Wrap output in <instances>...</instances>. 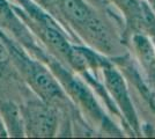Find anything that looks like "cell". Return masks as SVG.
Masks as SVG:
<instances>
[{"instance_id": "obj_3", "label": "cell", "mask_w": 155, "mask_h": 139, "mask_svg": "<svg viewBox=\"0 0 155 139\" xmlns=\"http://www.w3.org/2000/svg\"><path fill=\"white\" fill-rule=\"evenodd\" d=\"M43 63L50 68V71L53 73L56 79L59 81V84L75 106L82 109L88 115V117L101 127H103V130L114 134H120V131L115 126V123H112L105 116L101 107L97 104L91 89L82 80L75 75V72L72 68L66 66L64 63L53 57L51 53L46 55L45 58L43 59Z\"/></svg>"}, {"instance_id": "obj_10", "label": "cell", "mask_w": 155, "mask_h": 139, "mask_svg": "<svg viewBox=\"0 0 155 139\" xmlns=\"http://www.w3.org/2000/svg\"><path fill=\"white\" fill-rule=\"evenodd\" d=\"M0 63H2L5 65H12L8 49H7L6 44L4 43L1 37H0Z\"/></svg>"}, {"instance_id": "obj_11", "label": "cell", "mask_w": 155, "mask_h": 139, "mask_svg": "<svg viewBox=\"0 0 155 139\" xmlns=\"http://www.w3.org/2000/svg\"><path fill=\"white\" fill-rule=\"evenodd\" d=\"M6 138L8 137V132H7V129L6 126H5V123H4V121L1 118V116H0V138Z\"/></svg>"}, {"instance_id": "obj_8", "label": "cell", "mask_w": 155, "mask_h": 139, "mask_svg": "<svg viewBox=\"0 0 155 139\" xmlns=\"http://www.w3.org/2000/svg\"><path fill=\"white\" fill-rule=\"evenodd\" d=\"M0 116L5 123L8 137H26L19 102L12 96H0Z\"/></svg>"}, {"instance_id": "obj_1", "label": "cell", "mask_w": 155, "mask_h": 139, "mask_svg": "<svg viewBox=\"0 0 155 139\" xmlns=\"http://www.w3.org/2000/svg\"><path fill=\"white\" fill-rule=\"evenodd\" d=\"M0 37L8 49L12 65L23 82L37 96L56 107L60 113V119L64 117L65 121L70 122L74 118L77 106L66 94L50 68L42 60L31 56L1 28Z\"/></svg>"}, {"instance_id": "obj_13", "label": "cell", "mask_w": 155, "mask_h": 139, "mask_svg": "<svg viewBox=\"0 0 155 139\" xmlns=\"http://www.w3.org/2000/svg\"><path fill=\"white\" fill-rule=\"evenodd\" d=\"M154 42H155V38H154Z\"/></svg>"}, {"instance_id": "obj_4", "label": "cell", "mask_w": 155, "mask_h": 139, "mask_svg": "<svg viewBox=\"0 0 155 139\" xmlns=\"http://www.w3.org/2000/svg\"><path fill=\"white\" fill-rule=\"evenodd\" d=\"M19 106L26 137L48 138L59 132L60 113L52 104L37 96L25 85L21 89Z\"/></svg>"}, {"instance_id": "obj_9", "label": "cell", "mask_w": 155, "mask_h": 139, "mask_svg": "<svg viewBox=\"0 0 155 139\" xmlns=\"http://www.w3.org/2000/svg\"><path fill=\"white\" fill-rule=\"evenodd\" d=\"M110 1L120 11V13L123 14L125 19L136 11L142 0H110Z\"/></svg>"}, {"instance_id": "obj_6", "label": "cell", "mask_w": 155, "mask_h": 139, "mask_svg": "<svg viewBox=\"0 0 155 139\" xmlns=\"http://www.w3.org/2000/svg\"><path fill=\"white\" fill-rule=\"evenodd\" d=\"M102 71H103L104 84L107 87V92L110 94L112 101H115L116 108L122 115V118H124V122L126 124L125 126L130 127L132 133L134 132L139 134L140 125H139L138 116L133 108L123 75L115 67L114 64L103 67Z\"/></svg>"}, {"instance_id": "obj_2", "label": "cell", "mask_w": 155, "mask_h": 139, "mask_svg": "<svg viewBox=\"0 0 155 139\" xmlns=\"http://www.w3.org/2000/svg\"><path fill=\"white\" fill-rule=\"evenodd\" d=\"M54 2L73 43L84 42L102 55L114 52L116 35L88 0H54Z\"/></svg>"}, {"instance_id": "obj_12", "label": "cell", "mask_w": 155, "mask_h": 139, "mask_svg": "<svg viewBox=\"0 0 155 139\" xmlns=\"http://www.w3.org/2000/svg\"><path fill=\"white\" fill-rule=\"evenodd\" d=\"M147 2L149 4V6L152 7V9L155 12V0H146Z\"/></svg>"}, {"instance_id": "obj_7", "label": "cell", "mask_w": 155, "mask_h": 139, "mask_svg": "<svg viewBox=\"0 0 155 139\" xmlns=\"http://www.w3.org/2000/svg\"><path fill=\"white\" fill-rule=\"evenodd\" d=\"M131 42L141 65L145 81L150 91L155 94V49L149 37L145 35L131 36Z\"/></svg>"}, {"instance_id": "obj_5", "label": "cell", "mask_w": 155, "mask_h": 139, "mask_svg": "<svg viewBox=\"0 0 155 139\" xmlns=\"http://www.w3.org/2000/svg\"><path fill=\"white\" fill-rule=\"evenodd\" d=\"M0 28L22 45L31 56L41 60L44 57L45 48L32 35L25 22L18 16L11 0H0Z\"/></svg>"}]
</instances>
